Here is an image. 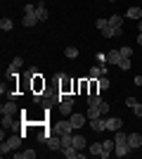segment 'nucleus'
Masks as SVG:
<instances>
[{
    "instance_id": "33",
    "label": "nucleus",
    "mask_w": 142,
    "mask_h": 159,
    "mask_svg": "<svg viewBox=\"0 0 142 159\" xmlns=\"http://www.w3.org/2000/svg\"><path fill=\"white\" fill-rule=\"evenodd\" d=\"M133 114H135L137 119H140V116H142V105H140V102H137V105L133 107Z\"/></svg>"
},
{
    "instance_id": "41",
    "label": "nucleus",
    "mask_w": 142,
    "mask_h": 159,
    "mask_svg": "<svg viewBox=\"0 0 142 159\" xmlns=\"http://www.w3.org/2000/svg\"><path fill=\"white\" fill-rule=\"evenodd\" d=\"M109 2H116V0H109Z\"/></svg>"
},
{
    "instance_id": "29",
    "label": "nucleus",
    "mask_w": 142,
    "mask_h": 159,
    "mask_svg": "<svg viewBox=\"0 0 142 159\" xmlns=\"http://www.w3.org/2000/svg\"><path fill=\"white\" fill-rule=\"evenodd\" d=\"M95 26L100 29V31H104V29L109 26V19H97V21H95Z\"/></svg>"
},
{
    "instance_id": "16",
    "label": "nucleus",
    "mask_w": 142,
    "mask_h": 159,
    "mask_svg": "<svg viewBox=\"0 0 142 159\" xmlns=\"http://www.w3.org/2000/svg\"><path fill=\"white\" fill-rule=\"evenodd\" d=\"M118 62H121V52H118V50L107 52V64H118Z\"/></svg>"
},
{
    "instance_id": "25",
    "label": "nucleus",
    "mask_w": 142,
    "mask_h": 159,
    "mask_svg": "<svg viewBox=\"0 0 142 159\" xmlns=\"http://www.w3.org/2000/svg\"><path fill=\"white\" fill-rule=\"evenodd\" d=\"M64 57H69V60H76V57H78V50H76L74 45H69L67 50H64Z\"/></svg>"
},
{
    "instance_id": "28",
    "label": "nucleus",
    "mask_w": 142,
    "mask_h": 159,
    "mask_svg": "<svg viewBox=\"0 0 142 159\" xmlns=\"http://www.w3.org/2000/svg\"><path fill=\"white\" fill-rule=\"evenodd\" d=\"M100 102H102V100H100V95H97V93L88 95V105H95V107H97V105H100Z\"/></svg>"
},
{
    "instance_id": "17",
    "label": "nucleus",
    "mask_w": 142,
    "mask_h": 159,
    "mask_svg": "<svg viewBox=\"0 0 142 159\" xmlns=\"http://www.w3.org/2000/svg\"><path fill=\"white\" fill-rule=\"evenodd\" d=\"M85 116H88V119H97V116H102V112H100V107H95V105H90V107H88V112H85Z\"/></svg>"
},
{
    "instance_id": "10",
    "label": "nucleus",
    "mask_w": 142,
    "mask_h": 159,
    "mask_svg": "<svg viewBox=\"0 0 142 159\" xmlns=\"http://www.w3.org/2000/svg\"><path fill=\"white\" fill-rule=\"evenodd\" d=\"M17 112H19V109H17V105H14V100H10V102H5V105L0 107V114H12L14 116Z\"/></svg>"
},
{
    "instance_id": "34",
    "label": "nucleus",
    "mask_w": 142,
    "mask_h": 159,
    "mask_svg": "<svg viewBox=\"0 0 142 159\" xmlns=\"http://www.w3.org/2000/svg\"><path fill=\"white\" fill-rule=\"evenodd\" d=\"M95 57H97V62H100V64H107V55H104V52H97Z\"/></svg>"
},
{
    "instance_id": "24",
    "label": "nucleus",
    "mask_w": 142,
    "mask_h": 159,
    "mask_svg": "<svg viewBox=\"0 0 142 159\" xmlns=\"http://www.w3.org/2000/svg\"><path fill=\"white\" fill-rule=\"evenodd\" d=\"M116 145H123V143H128V133H121V131H116V138H114Z\"/></svg>"
},
{
    "instance_id": "8",
    "label": "nucleus",
    "mask_w": 142,
    "mask_h": 159,
    "mask_svg": "<svg viewBox=\"0 0 142 159\" xmlns=\"http://www.w3.org/2000/svg\"><path fill=\"white\" fill-rule=\"evenodd\" d=\"M71 131H74V126H71V121H69V119H62L59 124H57V133H59V135L71 133Z\"/></svg>"
},
{
    "instance_id": "5",
    "label": "nucleus",
    "mask_w": 142,
    "mask_h": 159,
    "mask_svg": "<svg viewBox=\"0 0 142 159\" xmlns=\"http://www.w3.org/2000/svg\"><path fill=\"white\" fill-rule=\"evenodd\" d=\"M45 147H50V150H62V135L57 133V135H50V138L45 140Z\"/></svg>"
},
{
    "instance_id": "27",
    "label": "nucleus",
    "mask_w": 142,
    "mask_h": 159,
    "mask_svg": "<svg viewBox=\"0 0 142 159\" xmlns=\"http://www.w3.org/2000/svg\"><path fill=\"white\" fill-rule=\"evenodd\" d=\"M97 86H100V90H107L109 88V79L107 76H100V79H97Z\"/></svg>"
},
{
    "instance_id": "18",
    "label": "nucleus",
    "mask_w": 142,
    "mask_h": 159,
    "mask_svg": "<svg viewBox=\"0 0 142 159\" xmlns=\"http://www.w3.org/2000/svg\"><path fill=\"white\" fill-rule=\"evenodd\" d=\"M102 152H104V145H102V143H93V145H90V154L102 157Z\"/></svg>"
},
{
    "instance_id": "14",
    "label": "nucleus",
    "mask_w": 142,
    "mask_h": 159,
    "mask_svg": "<svg viewBox=\"0 0 142 159\" xmlns=\"http://www.w3.org/2000/svg\"><path fill=\"white\" fill-rule=\"evenodd\" d=\"M102 145H104V152H102V159H107L109 154L114 152V147H116V143H114V140H104V143H102Z\"/></svg>"
},
{
    "instance_id": "13",
    "label": "nucleus",
    "mask_w": 142,
    "mask_h": 159,
    "mask_svg": "<svg viewBox=\"0 0 142 159\" xmlns=\"http://www.w3.org/2000/svg\"><path fill=\"white\" fill-rule=\"evenodd\" d=\"M130 152H133V150H130L128 143H123V145H116V147H114V154H116V157H126V154H130Z\"/></svg>"
},
{
    "instance_id": "31",
    "label": "nucleus",
    "mask_w": 142,
    "mask_h": 159,
    "mask_svg": "<svg viewBox=\"0 0 142 159\" xmlns=\"http://www.w3.org/2000/svg\"><path fill=\"white\" fill-rule=\"evenodd\" d=\"M118 52H121V57H130V55H133V48H121V50H118Z\"/></svg>"
},
{
    "instance_id": "9",
    "label": "nucleus",
    "mask_w": 142,
    "mask_h": 159,
    "mask_svg": "<svg viewBox=\"0 0 142 159\" xmlns=\"http://www.w3.org/2000/svg\"><path fill=\"white\" fill-rule=\"evenodd\" d=\"M62 152H64V157H69V159H78V157H81V150H78V147H74V145L62 147Z\"/></svg>"
},
{
    "instance_id": "12",
    "label": "nucleus",
    "mask_w": 142,
    "mask_h": 159,
    "mask_svg": "<svg viewBox=\"0 0 142 159\" xmlns=\"http://www.w3.org/2000/svg\"><path fill=\"white\" fill-rule=\"evenodd\" d=\"M121 126H123L121 119H114V116L107 119V131H121Z\"/></svg>"
},
{
    "instance_id": "26",
    "label": "nucleus",
    "mask_w": 142,
    "mask_h": 159,
    "mask_svg": "<svg viewBox=\"0 0 142 159\" xmlns=\"http://www.w3.org/2000/svg\"><path fill=\"white\" fill-rule=\"evenodd\" d=\"M121 24H123V19L118 14H111V17H109V26H121Z\"/></svg>"
},
{
    "instance_id": "37",
    "label": "nucleus",
    "mask_w": 142,
    "mask_h": 159,
    "mask_svg": "<svg viewBox=\"0 0 142 159\" xmlns=\"http://www.w3.org/2000/svg\"><path fill=\"white\" fill-rule=\"evenodd\" d=\"M47 138H50V133H45V131H41V133H38V140H41V143H45Z\"/></svg>"
},
{
    "instance_id": "11",
    "label": "nucleus",
    "mask_w": 142,
    "mask_h": 159,
    "mask_svg": "<svg viewBox=\"0 0 142 159\" xmlns=\"http://www.w3.org/2000/svg\"><path fill=\"white\" fill-rule=\"evenodd\" d=\"M90 76H93L95 81L100 79V76H107V64H100V66H93L90 69Z\"/></svg>"
},
{
    "instance_id": "30",
    "label": "nucleus",
    "mask_w": 142,
    "mask_h": 159,
    "mask_svg": "<svg viewBox=\"0 0 142 159\" xmlns=\"http://www.w3.org/2000/svg\"><path fill=\"white\" fill-rule=\"evenodd\" d=\"M118 66H121V69H130V57H121Z\"/></svg>"
},
{
    "instance_id": "22",
    "label": "nucleus",
    "mask_w": 142,
    "mask_h": 159,
    "mask_svg": "<svg viewBox=\"0 0 142 159\" xmlns=\"http://www.w3.org/2000/svg\"><path fill=\"white\" fill-rule=\"evenodd\" d=\"M14 126V116L12 114H2V128H12Z\"/></svg>"
},
{
    "instance_id": "2",
    "label": "nucleus",
    "mask_w": 142,
    "mask_h": 159,
    "mask_svg": "<svg viewBox=\"0 0 142 159\" xmlns=\"http://www.w3.org/2000/svg\"><path fill=\"white\" fill-rule=\"evenodd\" d=\"M69 121H71V126H74V131H76V128H83V126H85L88 116H85V114H69Z\"/></svg>"
},
{
    "instance_id": "19",
    "label": "nucleus",
    "mask_w": 142,
    "mask_h": 159,
    "mask_svg": "<svg viewBox=\"0 0 142 159\" xmlns=\"http://www.w3.org/2000/svg\"><path fill=\"white\" fill-rule=\"evenodd\" d=\"M14 157H17V159H33L36 152H33V150H24V152H14Z\"/></svg>"
},
{
    "instance_id": "38",
    "label": "nucleus",
    "mask_w": 142,
    "mask_h": 159,
    "mask_svg": "<svg viewBox=\"0 0 142 159\" xmlns=\"http://www.w3.org/2000/svg\"><path fill=\"white\" fill-rule=\"evenodd\" d=\"M133 81H135V86H142V76H135Z\"/></svg>"
},
{
    "instance_id": "39",
    "label": "nucleus",
    "mask_w": 142,
    "mask_h": 159,
    "mask_svg": "<svg viewBox=\"0 0 142 159\" xmlns=\"http://www.w3.org/2000/svg\"><path fill=\"white\" fill-rule=\"evenodd\" d=\"M137 45H142V31L137 33Z\"/></svg>"
},
{
    "instance_id": "32",
    "label": "nucleus",
    "mask_w": 142,
    "mask_h": 159,
    "mask_svg": "<svg viewBox=\"0 0 142 159\" xmlns=\"http://www.w3.org/2000/svg\"><path fill=\"white\" fill-rule=\"evenodd\" d=\"M36 74H38V69H36V66H31V69H26V71H24V76H26V79H31V76H36Z\"/></svg>"
},
{
    "instance_id": "6",
    "label": "nucleus",
    "mask_w": 142,
    "mask_h": 159,
    "mask_svg": "<svg viewBox=\"0 0 142 159\" xmlns=\"http://www.w3.org/2000/svg\"><path fill=\"white\" fill-rule=\"evenodd\" d=\"M128 145H130V150L142 147V135L140 133H128Z\"/></svg>"
},
{
    "instance_id": "3",
    "label": "nucleus",
    "mask_w": 142,
    "mask_h": 159,
    "mask_svg": "<svg viewBox=\"0 0 142 159\" xmlns=\"http://www.w3.org/2000/svg\"><path fill=\"white\" fill-rule=\"evenodd\" d=\"M90 128H93L95 133L107 131V119H102V116H97V119H90Z\"/></svg>"
},
{
    "instance_id": "35",
    "label": "nucleus",
    "mask_w": 142,
    "mask_h": 159,
    "mask_svg": "<svg viewBox=\"0 0 142 159\" xmlns=\"http://www.w3.org/2000/svg\"><path fill=\"white\" fill-rule=\"evenodd\" d=\"M135 105H137V100H135V98H126V107H130V109H133Z\"/></svg>"
},
{
    "instance_id": "36",
    "label": "nucleus",
    "mask_w": 142,
    "mask_h": 159,
    "mask_svg": "<svg viewBox=\"0 0 142 159\" xmlns=\"http://www.w3.org/2000/svg\"><path fill=\"white\" fill-rule=\"evenodd\" d=\"M97 107H100V112H102V114H109V105H107V102H100Z\"/></svg>"
},
{
    "instance_id": "4",
    "label": "nucleus",
    "mask_w": 142,
    "mask_h": 159,
    "mask_svg": "<svg viewBox=\"0 0 142 159\" xmlns=\"http://www.w3.org/2000/svg\"><path fill=\"white\" fill-rule=\"evenodd\" d=\"M59 112H62V116H69V114L74 112V100H71V98L62 100V102H59Z\"/></svg>"
},
{
    "instance_id": "23",
    "label": "nucleus",
    "mask_w": 142,
    "mask_h": 159,
    "mask_svg": "<svg viewBox=\"0 0 142 159\" xmlns=\"http://www.w3.org/2000/svg\"><path fill=\"white\" fill-rule=\"evenodd\" d=\"M74 147H78V150L85 147V138H83L81 133H76V135H74Z\"/></svg>"
},
{
    "instance_id": "20",
    "label": "nucleus",
    "mask_w": 142,
    "mask_h": 159,
    "mask_svg": "<svg viewBox=\"0 0 142 159\" xmlns=\"http://www.w3.org/2000/svg\"><path fill=\"white\" fill-rule=\"evenodd\" d=\"M12 26H14L12 19H7V17H2V19H0V29H2V31H12Z\"/></svg>"
},
{
    "instance_id": "21",
    "label": "nucleus",
    "mask_w": 142,
    "mask_h": 159,
    "mask_svg": "<svg viewBox=\"0 0 142 159\" xmlns=\"http://www.w3.org/2000/svg\"><path fill=\"white\" fill-rule=\"evenodd\" d=\"M128 17L130 19H142V10L140 7H128Z\"/></svg>"
},
{
    "instance_id": "40",
    "label": "nucleus",
    "mask_w": 142,
    "mask_h": 159,
    "mask_svg": "<svg viewBox=\"0 0 142 159\" xmlns=\"http://www.w3.org/2000/svg\"><path fill=\"white\" fill-rule=\"evenodd\" d=\"M140 31H142V19H140Z\"/></svg>"
},
{
    "instance_id": "1",
    "label": "nucleus",
    "mask_w": 142,
    "mask_h": 159,
    "mask_svg": "<svg viewBox=\"0 0 142 159\" xmlns=\"http://www.w3.org/2000/svg\"><path fill=\"white\" fill-rule=\"evenodd\" d=\"M21 140H24V133H12L7 140H2V145H0V154L5 157L7 152H12V150H17V147L21 145Z\"/></svg>"
},
{
    "instance_id": "7",
    "label": "nucleus",
    "mask_w": 142,
    "mask_h": 159,
    "mask_svg": "<svg viewBox=\"0 0 142 159\" xmlns=\"http://www.w3.org/2000/svg\"><path fill=\"white\" fill-rule=\"evenodd\" d=\"M19 66H21V57H14L12 62H10V66H7V76H17V71H19Z\"/></svg>"
},
{
    "instance_id": "15",
    "label": "nucleus",
    "mask_w": 142,
    "mask_h": 159,
    "mask_svg": "<svg viewBox=\"0 0 142 159\" xmlns=\"http://www.w3.org/2000/svg\"><path fill=\"white\" fill-rule=\"evenodd\" d=\"M36 17H38L41 21L47 19V7H45V2H38V7H36Z\"/></svg>"
}]
</instances>
